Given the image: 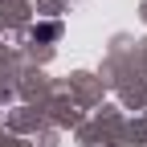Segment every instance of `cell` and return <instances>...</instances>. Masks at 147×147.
Returning <instances> with one entry per match:
<instances>
[{
    "mask_svg": "<svg viewBox=\"0 0 147 147\" xmlns=\"http://www.w3.org/2000/svg\"><path fill=\"white\" fill-rule=\"evenodd\" d=\"M57 33H61L57 25H37V29H33V37H37V41H53Z\"/></svg>",
    "mask_w": 147,
    "mask_h": 147,
    "instance_id": "obj_1",
    "label": "cell"
}]
</instances>
